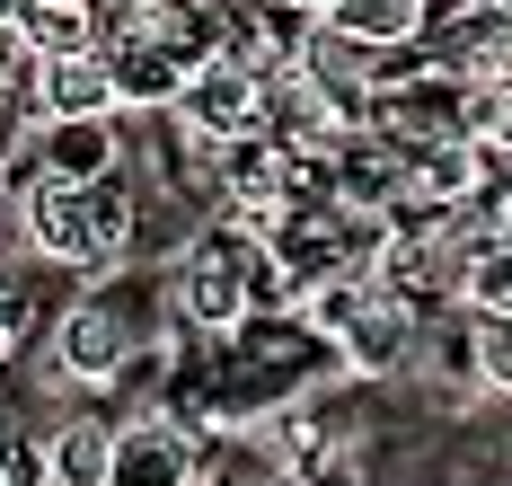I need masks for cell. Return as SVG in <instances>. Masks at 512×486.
<instances>
[{
    "mask_svg": "<svg viewBox=\"0 0 512 486\" xmlns=\"http://www.w3.org/2000/svg\"><path fill=\"white\" fill-rule=\"evenodd\" d=\"M133 221L142 213H133L124 168H115V177H89V186L36 168V177L18 186V239H27L45 266H71V274H106L133 248Z\"/></svg>",
    "mask_w": 512,
    "mask_h": 486,
    "instance_id": "6da1fadb",
    "label": "cell"
},
{
    "mask_svg": "<svg viewBox=\"0 0 512 486\" xmlns=\"http://www.w3.org/2000/svg\"><path fill=\"white\" fill-rule=\"evenodd\" d=\"M168 124H177L186 142H204V151H221V142H248V133H256V62H239V54L186 62Z\"/></svg>",
    "mask_w": 512,
    "mask_h": 486,
    "instance_id": "7a4b0ae2",
    "label": "cell"
},
{
    "mask_svg": "<svg viewBox=\"0 0 512 486\" xmlns=\"http://www.w3.org/2000/svg\"><path fill=\"white\" fill-rule=\"evenodd\" d=\"M98 54H106V80H115V115H168V107H177V80H186V62L168 54L151 27H142V18H115Z\"/></svg>",
    "mask_w": 512,
    "mask_h": 486,
    "instance_id": "3957f363",
    "label": "cell"
},
{
    "mask_svg": "<svg viewBox=\"0 0 512 486\" xmlns=\"http://www.w3.org/2000/svg\"><path fill=\"white\" fill-rule=\"evenodd\" d=\"M327 345H336V363H345V372L389 380V372L415 354V301H398V292H380V283H371L354 310L336 319V336H327Z\"/></svg>",
    "mask_w": 512,
    "mask_h": 486,
    "instance_id": "277c9868",
    "label": "cell"
},
{
    "mask_svg": "<svg viewBox=\"0 0 512 486\" xmlns=\"http://www.w3.org/2000/svg\"><path fill=\"white\" fill-rule=\"evenodd\" d=\"M124 363H133V327L115 319V301H71L53 327V372L80 389H106Z\"/></svg>",
    "mask_w": 512,
    "mask_h": 486,
    "instance_id": "5b68a950",
    "label": "cell"
},
{
    "mask_svg": "<svg viewBox=\"0 0 512 486\" xmlns=\"http://www.w3.org/2000/svg\"><path fill=\"white\" fill-rule=\"evenodd\" d=\"M106 486H195V433L177 425V416H133V425H115Z\"/></svg>",
    "mask_w": 512,
    "mask_h": 486,
    "instance_id": "8992f818",
    "label": "cell"
},
{
    "mask_svg": "<svg viewBox=\"0 0 512 486\" xmlns=\"http://www.w3.org/2000/svg\"><path fill=\"white\" fill-rule=\"evenodd\" d=\"M27 107H36V124H62V115H115L106 54H45V62H36V80H27Z\"/></svg>",
    "mask_w": 512,
    "mask_h": 486,
    "instance_id": "52a82bcc",
    "label": "cell"
},
{
    "mask_svg": "<svg viewBox=\"0 0 512 486\" xmlns=\"http://www.w3.org/2000/svg\"><path fill=\"white\" fill-rule=\"evenodd\" d=\"M115 115H62V124H36V168L89 186V177H115Z\"/></svg>",
    "mask_w": 512,
    "mask_h": 486,
    "instance_id": "ba28073f",
    "label": "cell"
},
{
    "mask_svg": "<svg viewBox=\"0 0 512 486\" xmlns=\"http://www.w3.org/2000/svg\"><path fill=\"white\" fill-rule=\"evenodd\" d=\"M318 27H336L362 54H398V45H424V0H327Z\"/></svg>",
    "mask_w": 512,
    "mask_h": 486,
    "instance_id": "9c48e42d",
    "label": "cell"
},
{
    "mask_svg": "<svg viewBox=\"0 0 512 486\" xmlns=\"http://www.w3.org/2000/svg\"><path fill=\"white\" fill-rule=\"evenodd\" d=\"M106 460H115V425L98 416H71L45 433V486H106Z\"/></svg>",
    "mask_w": 512,
    "mask_h": 486,
    "instance_id": "30bf717a",
    "label": "cell"
},
{
    "mask_svg": "<svg viewBox=\"0 0 512 486\" xmlns=\"http://www.w3.org/2000/svg\"><path fill=\"white\" fill-rule=\"evenodd\" d=\"M460 310L468 319H512V239L477 230L460 257Z\"/></svg>",
    "mask_w": 512,
    "mask_h": 486,
    "instance_id": "8fae6325",
    "label": "cell"
},
{
    "mask_svg": "<svg viewBox=\"0 0 512 486\" xmlns=\"http://www.w3.org/2000/svg\"><path fill=\"white\" fill-rule=\"evenodd\" d=\"M468 380L486 398H512V319H477L468 327Z\"/></svg>",
    "mask_w": 512,
    "mask_h": 486,
    "instance_id": "7c38bea8",
    "label": "cell"
},
{
    "mask_svg": "<svg viewBox=\"0 0 512 486\" xmlns=\"http://www.w3.org/2000/svg\"><path fill=\"white\" fill-rule=\"evenodd\" d=\"M27 80H36V45L18 18H0V98H27Z\"/></svg>",
    "mask_w": 512,
    "mask_h": 486,
    "instance_id": "4fadbf2b",
    "label": "cell"
},
{
    "mask_svg": "<svg viewBox=\"0 0 512 486\" xmlns=\"http://www.w3.org/2000/svg\"><path fill=\"white\" fill-rule=\"evenodd\" d=\"M486 230H495V239H512V186H486Z\"/></svg>",
    "mask_w": 512,
    "mask_h": 486,
    "instance_id": "5bb4252c",
    "label": "cell"
},
{
    "mask_svg": "<svg viewBox=\"0 0 512 486\" xmlns=\"http://www.w3.org/2000/svg\"><path fill=\"white\" fill-rule=\"evenodd\" d=\"M274 9H292V18H309V27L327 18V0H274Z\"/></svg>",
    "mask_w": 512,
    "mask_h": 486,
    "instance_id": "9a60e30c",
    "label": "cell"
},
{
    "mask_svg": "<svg viewBox=\"0 0 512 486\" xmlns=\"http://www.w3.org/2000/svg\"><path fill=\"white\" fill-rule=\"evenodd\" d=\"M0 354H9V283H0Z\"/></svg>",
    "mask_w": 512,
    "mask_h": 486,
    "instance_id": "2e32d148",
    "label": "cell"
},
{
    "mask_svg": "<svg viewBox=\"0 0 512 486\" xmlns=\"http://www.w3.org/2000/svg\"><path fill=\"white\" fill-rule=\"evenodd\" d=\"M115 9H159V0H115Z\"/></svg>",
    "mask_w": 512,
    "mask_h": 486,
    "instance_id": "e0dca14e",
    "label": "cell"
},
{
    "mask_svg": "<svg viewBox=\"0 0 512 486\" xmlns=\"http://www.w3.org/2000/svg\"><path fill=\"white\" fill-rule=\"evenodd\" d=\"M0 195H9V186H0Z\"/></svg>",
    "mask_w": 512,
    "mask_h": 486,
    "instance_id": "ac0fdd59",
    "label": "cell"
}]
</instances>
